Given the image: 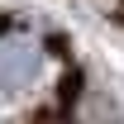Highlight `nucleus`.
<instances>
[{
    "mask_svg": "<svg viewBox=\"0 0 124 124\" xmlns=\"http://www.w3.org/2000/svg\"><path fill=\"white\" fill-rule=\"evenodd\" d=\"M43 67V53L33 38H0V91H19L29 86Z\"/></svg>",
    "mask_w": 124,
    "mask_h": 124,
    "instance_id": "nucleus-1",
    "label": "nucleus"
}]
</instances>
